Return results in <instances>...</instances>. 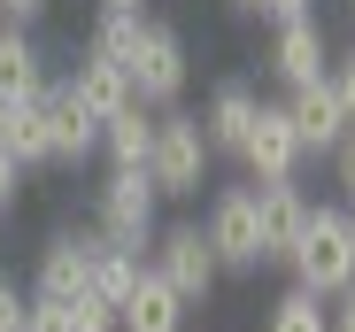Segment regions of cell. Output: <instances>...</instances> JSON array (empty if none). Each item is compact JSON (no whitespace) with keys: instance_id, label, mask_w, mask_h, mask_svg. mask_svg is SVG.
<instances>
[{"instance_id":"obj_7","label":"cell","mask_w":355,"mask_h":332,"mask_svg":"<svg viewBox=\"0 0 355 332\" xmlns=\"http://www.w3.org/2000/svg\"><path fill=\"white\" fill-rule=\"evenodd\" d=\"M302 139H293V124H286V101H263V116H255V132H248V147H240V171H248V186H293L302 178Z\"/></svg>"},{"instance_id":"obj_28","label":"cell","mask_w":355,"mask_h":332,"mask_svg":"<svg viewBox=\"0 0 355 332\" xmlns=\"http://www.w3.org/2000/svg\"><path fill=\"white\" fill-rule=\"evenodd\" d=\"M332 178H340V193L355 201V132H347V139L332 147Z\"/></svg>"},{"instance_id":"obj_32","label":"cell","mask_w":355,"mask_h":332,"mask_svg":"<svg viewBox=\"0 0 355 332\" xmlns=\"http://www.w3.org/2000/svg\"><path fill=\"white\" fill-rule=\"evenodd\" d=\"M232 8H240V16H255V8H263V0H232Z\"/></svg>"},{"instance_id":"obj_29","label":"cell","mask_w":355,"mask_h":332,"mask_svg":"<svg viewBox=\"0 0 355 332\" xmlns=\"http://www.w3.org/2000/svg\"><path fill=\"white\" fill-rule=\"evenodd\" d=\"M46 8H54V0H0V24H24V31H31Z\"/></svg>"},{"instance_id":"obj_35","label":"cell","mask_w":355,"mask_h":332,"mask_svg":"<svg viewBox=\"0 0 355 332\" xmlns=\"http://www.w3.org/2000/svg\"><path fill=\"white\" fill-rule=\"evenodd\" d=\"M347 8H355V0H347Z\"/></svg>"},{"instance_id":"obj_4","label":"cell","mask_w":355,"mask_h":332,"mask_svg":"<svg viewBox=\"0 0 355 332\" xmlns=\"http://www.w3.org/2000/svg\"><path fill=\"white\" fill-rule=\"evenodd\" d=\"M93 232L124 255H147L162 232V193L147 186V171H108L93 186Z\"/></svg>"},{"instance_id":"obj_17","label":"cell","mask_w":355,"mask_h":332,"mask_svg":"<svg viewBox=\"0 0 355 332\" xmlns=\"http://www.w3.org/2000/svg\"><path fill=\"white\" fill-rule=\"evenodd\" d=\"M101 155H108V171H147V155H155V108H116V116L101 124Z\"/></svg>"},{"instance_id":"obj_34","label":"cell","mask_w":355,"mask_h":332,"mask_svg":"<svg viewBox=\"0 0 355 332\" xmlns=\"http://www.w3.org/2000/svg\"><path fill=\"white\" fill-rule=\"evenodd\" d=\"M0 225H8V216H0Z\"/></svg>"},{"instance_id":"obj_9","label":"cell","mask_w":355,"mask_h":332,"mask_svg":"<svg viewBox=\"0 0 355 332\" xmlns=\"http://www.w3.org/2000/svg\"><path fill=\"white\" fill-rule=\"evenodd\" d=\"M39 116H46V162H54V171H78V162H93V155H101V124L78 108V93H70L62 78H46Z\"/></svg>"},{"instance_id":"obj_31","label":"cell","mask_w":355,"mask_h":332,"mask_svg":"<svg viewBox=\"0 0 355 332\" xmlns=\"http://www.w3.org/2000/svg\"><path fill=\"white\" fill-rule=\"evenodd\" d=\"M101 8H116V16H147V0H101Z\"/></svg>"},{"instance_id":"obj_12","label":"cell","mask_w":355,"mask_h":332,"mask_svg":"<svg viewBox=\"0 0 355 332\" xmlns=\"http://www.w3.org/2000/svg\"><path fill=\"white\" fill-rule=\"evenodd\" d=\"M286 124H293V139H302V155H332V147L355 132L347 108H340V93H332V78L302 85V93H286Z\"/></svg>"},{"instance_id":"obj_21","label":"cell","mask_w":355,"mask_h":332,"mask_svg":"<svg viewBox=\"0 0 355 332\" xmlns=\"http://www.w3.org/2000/svg\"><path fill=\"white\" fill-rule=\"evenodd\" d=\"M263 332H332V324H324V302H317V294H302V286H286V294L270 302Z\"/></svg>"},{"instance_id":"obj_26","label":"cell","mask_w":355,"mask_h":332,"mask_svg":"<svg viewBox=\"0 0 355 332\" xmlns=\"http://www.w3.org/2000/svg\"><path fill=\"white\" fill-rule=\"evenodd\" d=\"M0 332H24V286L0 270Z\"/></svg>"},{"instance_id":"obj_10","label":"cell","mask_w":355,"mask_h":332,"mask_svg":"<svg viewBox=\"0 0 355 332\" xmlns=\"http://www.w3.org/2000/svg\"><path fill=\"white\" fill-rule=\"evenodd\" d=\"M193 116H201L209 155H232V162H240V147H248V132H255V116H263V93H255L248 78H216Z\"/></svg>"},{"instance_id":"obj_15","label":"cell","mask_w":355,"mask_h":332,"mask_svg":"<svg viewBox=\"0 0 355 332\" xmlns=\"http://www.w3.org/2000/svg\"><path fill=\"white\" fill-rule=\"evenodd\" d=\"M62 85L78 93V108H85L93 124H108L116 108H132V78L116 70V62H93V54H78V62H70V78H62Z\"/></svg>"},{"instance_id":"obj_14","label":"cell","mask_w":355,"mask_h":332,"mask_svg":"<svg viewBox=\"0 0 355 332\" xmlns=\"http://www.w3.org/2000/svg\"><path fill=\"white\" fill-rule=\"evenodd\" d=\"M46 93V46L24 24H0V101H39Z\"/></svg>"},{"instance_id":"obj_2","label":"cell","mask_w":355,"mask_h":332,"mask_svg":"<svg viewBox=\"0 0 355 332\" xmlns=\"http://www.w3.org/2000/svg\"><path fill=\"white\" fill-rule=\"evenodd\" d=\"M286 279L302 286V294H317V302H332V294L355 286V240H347V209L340 201H317L309 209V232L293 240Z\"/></svg>"},{"instance_id":"obj_22","label":"cell","mask_w":355,"mask_h":332,"mask_svg":"<svg viewBox=\"0 0 355 332\" xmlns=\"http://www.w3.org/2000/svg\"><path fill=\"white\" fill-rule=\"evenodd\" d=\"M24 332H70V302H46V294H24Z\"/></svg>"},{"instance_id":"obj_11","label":"cell","mask_w":355,"mask_h":332,"mask_svg":"<svg viewBox=\"0 0 355 332\" xmlns=\"http://www.w3.org/2000/svg\"><path fill=\"white\" fill-rule=\"evenodd\" d=\"M93 255H101V232H93V225H85V232H46V247H39V263H31V294L78 302L85 279H93Z\"/></svg>"},{"instance_id":"obj_1","label":"cell","mask_w":355,"mask_h":332,"mask_svg":"<svg viewBox=\"0 0 355 332\" xmlns=\"http://www.w3.org/2000/svg\"><path fill=\"white\" fill-rule=\"evenodd\" d=\"M147 186L162 201H193L201 186H216V155L201 139V116L186 101L178 108H155V155H147Z\"/></svg>"},{"instance_id":"obj_19","label":"cell","mask_w":355,"mask_h":332,"mask_svg":"<svg viewBox=\"0 0 355 332\" xmlns=\"http://www.w3.org/2000/svg\"><path fill=\"white\" fill-rule=\"evenodd\" d=\"M0 155H16L24 171H54V162H46V116H39V101H16L8 132H0Z\"/></svg>"},{"instance_id":"obj_30","label":"cell","mask_w":355,"mask_h":332,"mask_svg":"<svg viewBox=\"0 0 355 332\" xmlns=\"http://www.w3.org/2000/svg\"><path fill=\"white\" fill-rule=\"evenodd\" d=\"M324 324H332V332H355V286H347V294H332V302H324Z\"/></svg>"},{"instance_id":"obj_20","label":"cell","mask_w":355,"mask_h":332,"mask_svg":"<svg viewBox=\"0 0 355 332\" xmlns=\"http://www.w3.org/2000/svg\"><path fill=\"white\" fill-rule=\"evenodd\" d=\"M139 24H147V16H116V8H101V16H93V31H85V54H93V62H116V70H124V54L139 46Z\"/></svg>"},{"instance_id":"obj_27","label":"cell","mask_w":355,"mask_h":332,"mask_svg":"<svg viewBox=\"0 0 355 332\" xmlns=\"http://www.w3.org/2000/svg\"><path fill=\"white\" fill-rule=\"evenodd\" d=\"M309 8H317V0H263V8H255V16H263L270 31H278V24H302Z\"/></svg>"},{"instance_id":"obj_23","label":"cell","mask_w":355,"mask_h":332,"mask_svg":"<svg viewBox=\"0 0 355 332\" xmlns=\"http://www.w3.org/2000/svg\"><path fill=\"white\" fill-rule=\"evenodd\" d=\"M324 78H332V93H340V108H347V124H355V46L332 54V70H324Z\"/></svg>"},{"instance_id":"obj_6","label":"cell","mask_w":355,"mask_h":332,"mask_svg":"<svg viewBox=\"0 0 355 332\" xmlns=\"http://www.w3.org/2000/svg\"><path fill=\"white\" fill-rule=\"evenodd\" d=\"M147 270H155V279L178 294V302H209L216 294V279H224V270H216V255H209V240H201V225H162L155 232V247H147Z\"/></svg>"},{"instance_id":"obj_25","label":"cell","mask_w":355,"mask_h":332,"mask_svg":"<svg viewBox=\"0 0 355 332\" xmlns=\"http://www.w3.org/2000/svg\"><path fill=\"white\" fill-rule=\"evenodd\" d=\"M70 332H116V309H101V302H70Z\"/></svg>"},{"instance_id":"obj_24","label":"cell","mask_w":355,"mask_h":332,"mask_svg":"<svg viewBox=\"0 0 355 332\" xmlns=\"http://www.w3.org/2000/svg\"><path fill=\"white\" fill-rule=\"evenodd\" d=\"M24 178H31L24 162H16V155H0V216H16V201H24Z\"/></svg>"},{"instance_id":"obj_33","label":"cell","mask_w":355,"mask_h":332,"mask_svg":"<svg viewBox=\"0 0 355 332\" xmlns=\"http://www.w3.org/2000/svg\"><path fill=\"white\" fill-rule=\"evenodd\" d=\"M340 209H347V240H355V201H340Z\"/></svg>"},{"instance_id":"obj_5","label":"cell","mask_w":355,"mask_h":332,"mask_svg":"<svg viewBox=\"0 0 355 332\" xmlns=\"http://www.w3.org/2000/svg\"><path fill=\"white\" fill-rule=\"evenodd\" d=\"M201 240L216 255V270H263V216H255V186H216L201 209Z\"/></svg>"},{"instance_id":"obj_3","label":"cell","mask_w":355,"mask_h":332,"mask_svg":"<svg viewBox=\"0 0 355 332\" xmlns=\"http://www.w3.org/2000/svg\"><path fill=\"white\" fill-rule=\"evenodd\" d=\"M124 78H132V101H139V108H178L186 85H193V46H186V31L162 24V16H147V24H139V46L124 54Z\"/></svg>"},{"instance_id":"obj_8","label":"cell","mask_w":355,"mask_h":332,"mask_svg":"<svg viewBox=\"0 0 355 332\" xmlns=\"http://www.w3.org/2000/svg\"><path fill=\"white\" fill-rule=\"evenodd\" d=\"M324 70H332V46H324V24H317V16L270 31V46H263V78H270V85L302 93V85H317Z\"/></svg>"},{"instance_id":"obj_13","label":"cell","mask_w":355,"mask_h":332,"mask_svg":"<svg viewBox=\"0 0 355 332\" xmlns=\"http://www.w3.org/2000/svg\"><path fill=\"white\" fill-rule=\"evenodd\" d=\"M309 193H302V178L293 186H255V216H263V263H286L293 255V240L309 232Z\"/></svg>"},{"instance_id":"obj_18","label":"cell","mask_w":355,"mask_h":332,"mask_svg":"<svg viewBox=\"0 0 355 332\" xmlns=\"http://www.w3.org/2000/svg\"><path fill=\"white\" fill-rule=\"evenodd\" d=\"M139 270H147V255H124V247H108V240H101V255H93V279H85V302H101V309H124V294L139 286Z\"/></svg>"},{"instance_id":"obj_16","label":"cell","mask_w":355,"mask_h":332,"mask_svg":"<svg viewBox=\"0 0 355 332\" xmlns=\"http://www.w3.org/2000/svg\"><path fill=\"white\" fill-rule=\"evenodd\" d=\"M116 332H186V302H178L155 270H139V286L116 309Z\"/></svg>"}]
</instances>
